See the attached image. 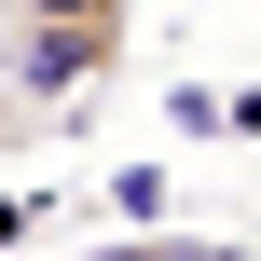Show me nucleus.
<instances>
[{"mask_svg":"<svg viewBox=\"0 0 261 261\" xmlns=\"http://www.w3.org/2000/svg\"><path fill=\"white\" fill-rule=\"evenodd\" d=\"M96 261H261V248H234V234H110Z\"/></svg>","mask_w":261,"mask_h":261,"instance_id":"2","label":"nucleus"},{"mask_svg":"<svg viewBox=\"0 0 261 261\" xmlns=\"http://www.w3.org/2000/svg\"><path fill=\"white\" fill-rule=\"evenodd\" d=\"M28 138H41V110H28L14 83H0V151H28Z\"/></svg>","mask_w":261,"mask_h":261,"instance_id":"3","label":"nucleus"},{"mask_svg":"<svg viewBox=\"0 0 261 261\" xmlns=\"http://www.w3.org/2000/svg\"><path fill=\"white\" fill-rule=\"evenodd\" d=\"M124 55H138V14L124 0H14L0 14V83L28 110H69L83 83H124Z\"/></svg>","mask_w":261,"mask_h":261,"instance_id":"1","label":"nucleus"}]
</instances>
